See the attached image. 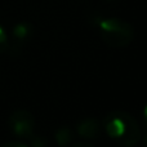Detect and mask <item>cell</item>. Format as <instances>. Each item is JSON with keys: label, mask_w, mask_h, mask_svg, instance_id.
Returning <instances> with one entry per match:
<instances>
[{"label": "cell", "mask_w": 147, "mask_h": 147, "mask_svg": "<svg viewBox=\"0 0 147 147\" xmlns=\"http://www.w3.org/2000/svg\"><path fill=\"white\" fill-rule=\"evenodd\" d=\"M103 129L111 140L123 147H134L141 140L138 121L127 111L115 110L103 119Z\"/></svg>", "instance_id": "cell-1"}, {"label": "cell", "mask_w": 147, "mask_h": 147, "mask_svg": "<svg viewBox=\"0 0 147 147\" xmlns=\"http://www.w3.org/2000/svg\"><path fill=\"white\" fill-rule=\"evenodd\" d=\"M96 26L99 30L101 39L110 47L123 48L129 45L134 39L133 26L120 18H101L97 21Z\"/></svg>", "instance_id": "cell-2"}, {"label": "cell", "mask_w": 147, "mask_h": 147, "mask_svg": "<svg viewBox=\"0 0 147 147\" xmlns=\"http://www.w3.org/2000/svg\"><path fill=\"white\" fill-rule=\"evenodd\" d=\"M10 132L18 138H30L35 129V117L30 111L18 109L10 114L8 119Z\"/></svg>", "instance_id": "cell-3"}, {"label": "cell", "mask_w": 147, "mask_h": 147, "mask_svg": "<svg viewBox=\"0 0 147 147\" xmlns=\"http://www.w3.org/2000/svg\"><path fill=\"white\" fill-rule=\"evenodd\" d=\"M34 34V27L28 22H18L12 28V39L8 45V49H12L13 52L20 51L26 43L31 39Z\"/></svg>", "instance_id": "cell-4"}, {"label": "cell", "mask_w": 147, "mask_h": 147, "mask_svg": "<svg viewBox=\"0 0 147 147\" xmlns=\"http://www.w3.org/2000/svg\"><path fill=\"white\" fill-rule=\"evenodd\" d=\"M76 132L85 140H96L101 134V124L96 117H84L76 123Z\"/></svg>", "instance_id": "cell-5"}, {"label": "cell", "mask_w": 147, "mask_h": 147, "mask_svg": "<svg viewBox=\"0 0 147 147\" xmlns=\"http://www.w3.org/2000/svg\"><path fill=\"white\" fill-rule=\"evenodd\" d=\"M54 138H56V142L58 143V146L61 147H66L67 145H70L74 138V133L72 129L70 127H61L56 130L54 133Z\"/></svg>", "instance_id": "cell-6"}, {"label": "cell", "mask_w": 147, "mask_h": 147, "mask_svg": "<svg viewBox=\"0 0 147 147\" xmlns=\"http://www.w3.org/2000/svg\"><path fill=\"white\" fill-rule=\"evenodd\" d=\"M8 45H9V38H8L7 31L4 30V27L0 25V54L8 51Z\"/></svg>", "instance_id": "cell-7"}, {"label": "cell", "mask_w": 147, "mask_h": 147, "mask_svg": "<svg viewBox=\"0 0 147 147\" xmlns=\"http://www.w3.org/2000/svg\"><path fill=\"white\" fill-rule=\"evenodd\" d=\"M31 147H48V141L40 136H31Z\"/></svg>", "instance_id": "cell-8"}, {"label": "cell", "mask_w": 147, "mask_h": 147, "mask_svg": "<svg viewBox=\"0 0 147 147\" xmlns=\"http://www.w3.org/2000/svg\"><path fill=\"white\" fill-rule=\"evenodd\" d=\"M0 147H28V146L26 143L21 142V141H9V142H5Z\"/></svg>", "instance_id": "cell-9"}, {"label": "cell", "mask_w": 147, "mask_h": 147, "mask_svg": "<svg viewBox=\"0 0 147 147\" xmlns=\"http://www.w3.org/2000/svg\"><path fill=\"white\" fill-rule=\"evenodd\" d=\"M71 147H94L92 143H89L88 141H79V142L74 143Z\"/></svg>", "instance_id": "cell-10"}, {"label": "cell", "mask_w": 147, "mask_h": 147, "mask_svg": "<svg viewBox=\"0 0 147 147\" xmlns=\"http://www.w3.org/2000/svg\"><path fill=\"white\" fill-rule=\"evenodd\" d=\"M142 119H143V124H145V127L147 128V103H146L145 109H143V112H142Z\"/></svg>", "instance_id": "cell-11"}, {"label": "cell", "mask_w": 147, "mask_h": 147, "mask_svg": "<svg viewBox=\"0 0 147 147\" xmlns=\"http://www.w3.org/2000/svg\"><path fill=\"white\" fill-rule=\"evenodd\" d=\"M143 147H147V134L145 136V138H143Z\"/></svg>", "instance_id": "cell-12"}, {"label": "cell", "mask_w": 147, "mask_h": 147, "mask_svg": "<svg viewBox=\"0 0 147 147\" xmlns=\"http://www.w3.org/2000/svg\"><path fill=\"white\" fill-rule=\"evenodd\" d=\"M107 1H112V0H107Z\"/></svg>", "instance_id": "cell-13"}]
</instances>
